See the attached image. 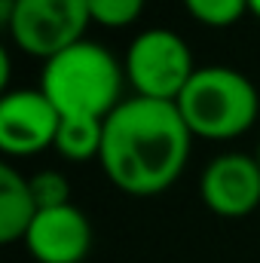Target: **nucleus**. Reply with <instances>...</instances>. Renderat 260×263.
Masks as SVG:
<instances>
[{"label":"nucleus","mask_w":260,"mask_h":263,"mask_svg":"<svg viewBox=\"0 0 260 263\" xmlns=\"http://www.w3.org/2000/svg\"><path fill=\"white\" fill-rule=\"evenodd\" d=\"M190 147L193 132L178 104L132 95L104 120L98 162L117 190L129 196H159L184 175Z\"/></svg>","instance_id":"obj_1"},{"label":"nucleus","mask_w":260,"mask_h":263,"mask_svg":"<svg viewBox=\"0 0 260 263\" xmlns=\"http://www.w3.org/2000/svg\"><path fill=\"white\" fill-rule=\"evenodd\" d=\"M126 67L120 59L92 40H80L70 49L43 62L40 89L59 107L62 117L107 120L123 98Z\"/></svg>","instance_id":"obj_2"},{"label":"nucleus","mask_w":260,"mask_h":263,"mask_svg":"<svg viewBox=\"0 0 260 263\" xmlns=\"http://www.w3.org/2000/svg\"><path fill=\"white\" fill-rule=\"evenodd\" d=\"M187 129L202 141H233L257 123L260 95L251 77L236 67H196L175 101Z\"/></svg>","instance_id":"obj_3"},{"label":"nucleus","mask_w":260,"mask_h":263,"mask_svg":"<svg viewBox=\"0 0 260 263\" xmlns=\"http://www.w3.org/2000/svg\"><path fill=\"white\" fill-rule=\"evenodd\" d=\"M0 22L22 52L49 62L86 40L92 15L86 0H0Z\"/></svg>","instance_id":"obj_4"},{"label":"nucleus","mask_w":260,"mask_h":263,"mask_svg":"<svg viewBox=\"0 0 260 263\" xmlns=\"http://www.w3.org/2000/svg\"><path fill=\"white\" fill-rule=\"evenodd\" d=\"M126 83L138 98L153 101H178L184 86L196 73L193 52L187 40L169 28L141 31L126 49Z\"/></svg>","instance_id":"obj_5"},{"label":"nucleus","mask_w":260,"mask_h":263,"mask_svg":"<svg viewBox=\"0 0 260 263\" xmlns=\"http://www.w3.org/2000/svg\"><path fill=\"white\" fill-rule=\"evenodd\" d=\"M62 126L59 107L43 89H9L0 98V150L9 156H34L55 147Z\"/></svg>","instance_id":"obj_6"},{"label":"nucleus","mask_w":260,"mask_h":263,"mask_svg":"<svg viewBox=\"0 0 260 263\" xmlns=\"http://www.w3.org/2000/svg\"><path fill=\"white\" fill-rule=\"evenodd\" d=\"M199 196L217 217H248L260 205V162L248 153L214 156L199 178Z\"/></svg>","instance_id":"obj_7"},{"label":"nucleus","mask_w":260,"mask_h":263,"mask_svg":"<svg viewBox=\"0 0 260 263\" xmlns=\"http://www.w3.org/2000/svg\"><path fill=\"white\" fill-rule=\"evenodd\" d=\"M25 245L37 263H83L92 251V223L77 205L37 211Z\"/></svg>","instance_id":"obj_8"},{"label":"nucleus","mask_w":260,"mask_h":263,"mask_svg":"<svg viewBox=\"0 0 260 263\" xmlns=\"http://www.w3.org/2000/svg\"><path fill=\"white\" fill-rule=\"evenodd\" d=\"M37 211L40 208L34 202L28 178L18 175L12 165H0V242L3 245L25 242Z\"/></svg>","instance_id":"obj_9"},{"label":"nucleus","mask_w":260,"mask_h":263,"mask_svg":"<svg viewBox=\"0 0 260 263\" xmlns=\"http://www.w3.org/2000/svg\"><path fill=\"white\" fill-rule=\"evenodd\" d=\"M101 141H104V120L92 117H62L55 150L67 162H89L101 156Z\"/></svg>","instance_id":"obj_10"},{"label":"nucleus","mask_w":260,"mask_h":263,"mask_svg":"<svg viewBox=\"0 0 260 263\" xmlns=\"http://www.w3.org/2000/svg\"><path fill=\"white\" fill-rule=\"evenodd\" d=\"M184 9L205 28H230L248 12V0H184Z\"/></svg>","instance_id":"obj_11"},{"label":"nucleus","mask_w":260,"mask_h":263,"mask_svg":"<svg viewBox=\"0 0 260 263\" xmlns=\"http://www.w3.org/2000/svg\"><path fill=\"white\" fill-rule=\"evenodd\" d=\"M28 184H31V193H34V202H37L40 211L73 205V202H70V184H67L65 175L55 172V168H43V172L31 175Z\"/></svg>","instance_id":"obj_12"},{"label":"nucleus","mask_w":260,"mask_h":263,"mask_svg":"<svg viewBox=\"0 0 260 263\" xmlns=\"http://www.w3.org/2000/svg\"><path fill=\"white\" fill-rule=\"evenodd\" d=\"M92 25L101 28H129L144 12V0H86Z\"/></svg>","instance_id":"obj_13"},{"label":"nucleus","mask_w":260,"mask_h":263,"mask_svg":"<svg viewBox=\"0 0 260 263\" xmlns=\"http://www.w3.org/2000/svg\"><path fill=\"white\" fill-rule=\"evenodd\" d=\"M248 12H251V15H257V18H260V0H248Z\"/></svg>","instance_id":"obj_14"},{"label":"nucleus","mask_w":260,"mask_h":263,"mask_svg":"<svg viewBox=\"0 0 260 263\" xmlns=\"http://www.w3.org/2000/svg\"><path fill=\"white\" fill-rule=\"evenodd\" d=\"M254 156H257V162H260V144H257V153H254Z\"/></svg>","instance_id":"obj_15"}]
</instances>
